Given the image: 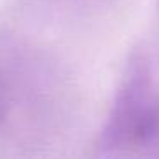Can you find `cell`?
I'll use <instances>...</instances> for the list:
<instances>
[{
    "label": "cell",
    "instance_id": "1",
    "mask_svg": "<svg viewBox=\"0 0 159 159\" xmlns=\"http://www.w3.org/2000/svg\"><path fill=\"white\" fill-rule=\"evenodd\" d=\"M98 149L106 157L159 156V91L142 55L127 63Z\"/></svg>",
    "mask_w": 159,
    "mask_h": 159
}]
</instances>
